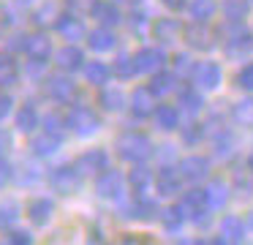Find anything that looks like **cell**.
Returning a JSON list of instances; mask_svg holds the SVG:
<instances>
[{"label":"cell","mask_w":253,"mask_h":245,"mask_svg":"<svg viewBox=\"0 0 253 245\" xmlns=\"http://www.w3.org/2000/svg\"><path fill=\"white\" fill-rule=\"evenodd\" d=\"M14 150V134L0 125V155H8Z\"/></svg>","instance_id":"36"},{"label":"cell","mask_w":253,"mask_h":245,"mask_svg":"<svg viewBox=\"0 0 253 245\" xmlns=\"http://www.w3.org/2000/svg\"><path fill=\"white\" fill-rule=\"evenodd\" d=\"M174 120H177V114H174V109H169V106H164L158 112V123L164 125V128H169V125H174Z\"/></svg>","instance_id":"37"},{"label":"cell","mask_w":253,"mask_h":245,"mask_svg":"<svg viewBox=\"0 0 253 245\" xmlns=\"http://www.w3.org/2000/svg\"><path fill=\"white\" fill-rule=\"evenodd\" d=\"M128 180H131L133 188H142V185L147 183V169H133L131 177H128Z\"/></svg>","instance_id":"38"},{"label":"cell","mask_w":253,"mask_h":245,"mask_svg":"<svg viewBox=\"0 0 253 245\" xmlns=\"http://www.w3.org/2000/svg\"><path fill=\"white\" fill-rule=\"evenodd\" d=\"M41 180H46V172H44V166H41V158L30 155V158H25V161H19L17 174H14V183H17L19 188H33V185L41 183Z\"/></svg>","instance_id":"10"},{"label":"cell","mask_w":253,"mask_h":245,"mask_svg":"<svg viewBox=\"0 0 253 245\" xmlns=\"http://www.w3.org/2000/svg\"><path fill=\"white\" fill-rule=\"evenodd\" d=\"M215 76H218V68H215V65H204L202 68V79L207 82V87H212V82H215Z\"/></svg>","instance_id":"39"},{"label":"cell","mask_w":253,"mask_h":245,"mask_svg":"<svg viewBox=\"0 0 253 245\" xmlns=\"http://www.w3.org/2000/svg\"><path fill=\"white\" fill-rule=\"evenodd\" d=\"M84 44H87L90 52L104 54V52H112V49L117 47V36H115V30H112V27L98 25V27H93V30H87V38H84Z\"/></svg>","instance_id":"15"},{"label":"cell","mask_w":253,"mask_h":245,"mask_svg":"<svg viewBox=\"0 0 253 245\" xmlns=\"http://www.w3.org/2000/svg\"><path fill=\"white\" fill-rule=\"evenodd\" d=\"M52 27H55V33H57V36H60L66 44H77V41H84V38H87V27H84L82 16L68 14V11H63Z\"/></svg>","instance_id":"6"},{"label":"cell","mask_w":253,"mask_h":245,"mask_svg":"<svg viewBox=\"0 0 253 245\" xmlns=\"http://www.w3.org/2000/svg\"><path fill=\"white\" fill-rule=\"evenodd\" d=\"M14 128L25 136L36 134V128H41V114H39V109H36L33 101H25L22 106L14 112Z\"/></svg>","instance_id":"14"},{"label":"cell","mask_w":253,"mask_h":245,"mask_svg":"<svg viewBox=\"0 0 253 245\" xmlns=\"http://www.w3.org/2000/svg\"><path fill=\"white\" fill-rule=\"evenodd\" d=\"M14 174H17V166L8 161V155H0V191L8 183H14Z\"/></svg>","instance_id":"31"},{"label":"cell","mask_w":253,"mask_h":245,"mask_svg":"<svg viewBox=\"0 0 253 245\" xmlns=\"http://www.w3.org/2000/svg\"><path fill=\"white\" fill-rule=\"evenodd\" d=\"M164 5H169V8H174V11H180L182 5H185V0H164Z\"/></svg>","instance_id":"40"},{"label":"cell","mask_w":253,"mask_h":245,"mask_svg":"<svg viewBox=\"0 0 253 245\" xmlns=\"http://www.w3.org/2000/svg\"><path fill=\"white\" fill-rule=\"evenodd\" d=\"M41 131H46V134H52V136H57V139L66 142V134H68L66 114H60V112H46V114H41Z\"/></svg>","instance_id":"21"},{"label":"cell","mask_w":253,"mask_h":245,"mask_svg":"<svg viewBox=\"0 0 253 245\" xmlns=\"http://www.w3.org/2000/svg\"><path fill=\"white\" fill-rule=\"evenodd\" d=\"M90 16H93L98 25H106V27H117L123 22V11L115 0H95Z\"/></svg>","instance_id":"17"},{"label":"cell","mask_w":253,"mask_h":245,"mask_svg":"<svg viewBox=\"0 0 253 245\" xmlns=\"http://www.w3.org/2000/svg\"><path fill=\"white\" fill-rule=\"evenodd\" d=\"M14 114V96L8 90H0V123Z\"/></svg>","instance_id":"35"},{"label":"cell","mask_w":253,"mask_h":245,"mask_svg":"<svg viewBox=\"0 0 253 245\" xmlns=\"http://www.w3.org/2000/svg\"><path fill=\"white\" fill-rule=\"evenodd\" d=\"M153 30H155V38H158V41H171V38L180 33V25H177L174 19H158Z\"/></svg>","instance_id":"26"},{"label":"cell","mask_w":253,"mask_h":245,"mask_svg":"<svg viewBox=\"0 0 253 245\" xmlns=\"http://www.w3.org/2000/svg\"><path fill=\"white\" fill-rule=\"evenodd\" d=\"M82 74H84V82H87L90 87H104V85H109V79L115 76L112 74V65L104 63V60H87Z\"/></svg>","instance_id":"18"},{"label":"cell","mask_w":253,"mask_h":245,"mask_svg":"<svg viewBox=\"0 0 253 245\" xmlns=\"http://www.w3.org/2000/svg\"><path fill=\"white\" fill-rule=\"evenodd\" d=\"M133 60H136V71H153L164 63V54L158 49H139Z\"/></svg>","instance_id":"22"},{"label":"cell","mask_w":253,"mask_h":245,"mask_svg":"<svg viewBox=\"0 0 253 245\" xmlns=\"http://www.w3.org/2000/svg\"><path fill=\"white\" fill-rule=\"evenodd\" d=\"M112 74H115L117 79H131V76L136 74V60H133L131 54H117V57L112 60Z\"/></svg>","instance_id":"23"},{"label":"cell","mask_w":253,"mask_h":245,"mask_svg":"<svg viewBox=\"0 0 253 245\" xmlns=\"http://www.w3.org/2000/svg\"><path fill=\"white\" fill-rule=\"evenodd\" d=\"M25 57L30 60H44L49 63V57H55V49H52V38L44 30H33L28 36V47H25Z\"/></svg>","instance_id":"13"},{"label":"cell","mask_w":253,"mask_h":245,"mask_svg":"<svg viewBox=\"0 0 253 245\" xmlns=\"http://www.w3.org/2000/svg\"><path fill=\"white\" fill-rule=\"evenodd\" d=\"M95 103H98L104 112H120V109L126 106V96H123L120 87L104 85V87H98V98H95Z\"/></svg>","instance_id":"19"},{"label":"cell","mask_w":253,"mask_h":245,"mask_svg":"<svg viewBox=\"0 0 253 245\" xmlns=\"http://www.w3.org/2000/svg\"><path fill=\"white\" fill-rule=\"evenodd\" d=\"M60 3L57 0H39V3L30 8V22L36 25V30H41V27L46 25H55L57 16H60Z\"/></svg>","instance_id":"16"},{"label":"cell","mask_w":253,"mask_h":245,"mask_svg":"<svg viewBox=\"0 0 253 245\" xmlns=\"http://www.w3.org/2000/svg\"><path fill=\"white\" fill-rule=\"evenodd\" d=\"M19 218H22V207H19V201H14V199L0 201V232L6 234V232H11V229H17Z\"/></svg>","instance_id":"20"},{"label":"cell","mask_w":253,"mask_h":245,"mask_svg":"<svg viewBox=\"0 0 253 245\" xmlns=\"http://www.w3.org/2000/svg\"><path fill=\"white\" fill-rule=\"evenodd\" d=\"M115 150L123 161H144L150 152V142L144 139L142 134H133V131H126V134L117 136Z\"/></svg>","instance_id":"4"},{"label":"cell","mask_w":253,"mask_h":245,"mask_svg":"<svg viewBox=\"0 0 253 245\" xmlns=\"http://www.w3.org/2000/svg\"><path fill=\"white\" fill-rule=\"evenodd\" d=\"M74 166H77L84 177H90V174L95 177L98 172H104V169L109 166V155H106L104 147H90V150L79 152V155L74 158Z\"/></svg>","instance_id":"8"},{"label":"cell","mask_w":253,"mask_h":245,"mask_svg":"<svg viewBox=\"0 0 253 245\" xmlns=\"http://www.w3.org/2000/svg\"><path fill=\"white\" fill-rule=\"evenodd\" d=\"M60 147H63V139H57V136L46 134V131H39V134H30V142H28L30 155L41 158V161L52 158L57 150H60Z\"/></svg>","instance_id":"12"},{"label":"cell","mask_w":253,"mask_h":245,"mask_svg":"<svg viewBox=\"0 0 253 245\" xmlns=\"http://www.w3.org/2000/svg\"><path fill=\"white\" fill-rule=\"evenodd\" d=\"M242 79H245V87H253V68H248L245 74H242Z\"/></svg>","instance_id":"41"},{"label":"cell","mask_w":253,"mask_h":245,"mask_svg":"<svg viewBox=\"0 0 253 245\" xmlns=\"http://www.w3.org/2000/svg\"><path fill=\"white\" fill-rule=\"evenodd\" d=\"M14 22H17V19H14V11L8 8V5L0 3V38L8 36V30L14 27Z\"/></svg>","instance_id":"33"},{"label":"cell","mask_w":253,"mask_h":245,"mask_svg":"<svg viewBox=\"0 0 253 245\" xmlns=\"http://www.w3.org/2000/svg\"><path fill=\"white\" fill-rule=\"evenodd\" d=\"M6 245H36V237H33V232L17 226L11 232H6Z\"/></svg>","instance_id":"27"},{"label":"cell","mask_w":253,"mask_h":245,"mask_svg":"<svg viewBox=\"0 0 253 245\" xmlns=\"http://www.w3.org/2000/svg\"><path fill=\"white\" fill-rule=\"evenodd\" d=\"M41 90L49 101L60 103V106H71V103L79 101V85L74 82L71 74H63V71L46 74L44 82H41Z\"/></svg>","instance_id":"2"},{"label":"cell","mask_w":253,"mask_h":245,"mask_svg":"<svg viewBox=\"0 0 253 245\" xmlns=\"http://www.w3.org/2000/svg\"><path fill=\"white\" fill-rule=\"evenodd\" d=\"M28 36H30V33H25V30L8 33V36H6V52H11V54H25V47H28Z\"/></svg>","instance_id":"25"},{"label":"cell","mask_w":253,"mask_h":245,"mask_svg":"<svg viewBox=\"0 0 253 245\" xmlns=\"http://www.w3.org/2000/svg\"><path fill=\"white\" fill-rule=\"evenodd\" d=\"M46 65L49 63H44V60H30L28 57V63H25V76H28V79H36V82H44Z\"/></svg>","instance_id":"30"},{"label":"cell","mask_w":253,"mask_h":245,"mask_svg":"<svg viewBox=\"0 0 253 245\" xmlns=\"http://www.w3.org/2000/svg\"><path fill=\"white\" fill-rule=\"evenodd\" d=\"M93 191L101 196V199H120L123 196V174H120V169L106 166L104 172H98L95 180H93Z\"/></svg>","instance_id":"7"},{"label":"cell","mask_w":253,"mask_h":245,"mask_svg":"<svg viewBox=\"0 0 253 245\" xmlns=\"http://www.w3.org/2000/svg\"><path fill=\"white\" fill-rule=\"evenodd\" d=\"M150 106H153V98H150V93L144 90V87L133 90V96H131V112L136 114V117H144V114L150 112Z\"/></svg>","instance_id":"24"},{"label":"cell","mask_w":253,"mask_h":245,"mask_svg":"<svg viewBox=\"0 0 253 245\" xmlns=\"http://www.w3.org/2000/svg\"><path fill=\"white\" fill-rule=\"evenodd\" d=\"M55 68L63 71V74H79V71H84V63H87V57H84L82 47L79 44H63L60 49H55Z\"/></svg>","instance_id":"5"},{"label":"cell","mask_w":253,"mask_h":245,"mask_svg":"<svg viewBox=\"0 0 253 245\" xmlns=\"http://www.w3.org/2000/svg\"><path fill=\"white\" fill-rule=\"evenodd\" d=\"M46 185L57 196H77L84 188V174L74 163H60L46 172Z\"/></svg>","instance_id":"3"},{"label":"cell","mask_w":253,"mask_h":245,"mask_svg":"<svg viewBox=\"0 0 253 245\" xmlns=\"http://www.w3.org/2000/svg\"><path fill=\"white\" fill-rule=\"evenodd\" d=\"M212 11H215L212 0H193V5H191V14L196 16V19H207Z\"/></svg>","instance_id":"34"},{"label":"cell","mask_w":253,"mask_h":245,"mask_svg":"<svg viewBox=\"0 0 253 245\" xmlns=\"http://www.w3.org/2000/svg\"><path fill=\"white\" fill-rule=\"evenodd\" d=\"M22 79V65H19L17 54L0 49V90H11Z\"/></svg>","instance_id":"11"},{"label":"cell","mask_w":253,"mask_h":245,"mask_svg":"<svg viewBox=\"0 0 253 245\" xmlns=\"http://www.w3.org/2000/svg\"><path fill=\"white\" fill-rule=\"evenodd\" d=\"M66 125H68V134H74L77 139H90V136H95L104 128L98 112H95L93 106H87V103H79V101L68 106Z\"/></svg>","instance_id":"1"},{"label":"cell","mask_w":253,"mask_h":245,"mask_svg":"<svg viewBox=\"0 0 253 245\" xmlns=\"http://www.w3.org/2000/svg\"><path fill=\"white\" fill-rule=\"evenodd\" d=\"M93 5H95V0H63V8L77 16H90Z\"/></svg>","instance_id":"29"},{"label":"cell","mask_w":253,"mask_h":245,"mask_svg":"<svg viewBox=\"0 0 253 245\" xmlns=\"http://www.w3.org/2000/svg\"><path fill=\"white\" fill-rule=\"evenodd\" d=\"M84 245H106V240H104V229L98 226V223H90L87 229H84Z\"/></svg>","instance_id":"32"},{"label":"cell","mask_w":253,"mask_h":245,"mask_svg":"<svg viewBox=\"0 0 253 245\" xmlns=\"http://www.w3.org/2000/svg\"><path fill=\"white\" fill-rule=\"evenodd\" d=\"M25 215H28V221L36 229H44L52 221V215H55V199H49V196H33L25 204Z\"/></svg>","instance_id":"9"},{"label":"cell","mask_w":253,"mask_h":245,"mask_svg":"<svg viewBox=\"0 0 253 245\" xmlns=\"http://www.w3.org/2000/svg\"><path fill=\"white\" fill-rule=\"evenodd\" d=\"M112 245H155V240L150 234H139V232H126L115 240Z\"/></svg>","instance_id":"28"}]
</instances>
